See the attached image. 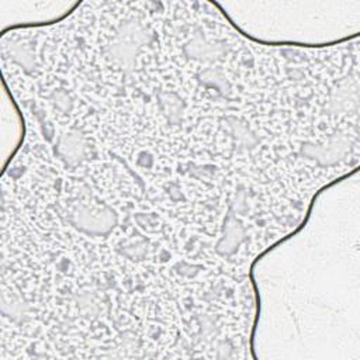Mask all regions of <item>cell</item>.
Returning <instances> with one entry per match:
<instances>
[{
  "mask_svg": "<svg viewBox=\"0 0 360 360\" xmlns=\"http://www.w3.org/2000/svg\"><path fill=\"white\" fill-rule=\"evenodd\" d=\"M225 122L228 125L229 135L235 141V145H236L235 148L238 152L252 150L256 148V145L259 143V139L255 131H252L243 121L236 120L235 117H226Z\"/></svg>",
  "mask_w": 360,
  "mask_h": 360,
  "instance_id": "7",
  "label": "cell"
},
{
  "mask_svg": "<svg viewBox=\"0 0 360 360\" xmlns=\"http://www.w3.org/2000/svg\"><path fill=\"white\" fill-rule=\"evenodd\" d=\"M121 253L131 260H142V257L148 253V243L145 239L132 238L124 242L121 248Z\"/></svg>",
  "mask_w": 360,
  "mask_h": 360,
  "instance_id": "12",
  "label": "cell"
},
{
  "mask_svg": "<svg viewBox=\"0 0 360 360\" xmlns=\"http://www.w3.org/2000/svg\"><path fill=\"white\" fill-rule=\"evenodd\" d=\"M200 82L210 90L215 89L217 94H228L231 91L229 82L219 69L207 68L200 73Z\"/></svg>",
  "mask_w": 360,
  "mask_h": 360,
  "instance_id": "9",
  "label": "cell"
},
{
  "mask_svg": "<svg viewBox=\"0 0 360 360\" xmlns=\"http://www.w3.org/2000/svg\"><path fill=\"white\" fill-rule=\"evenodd\" d=\"M243 242H245V228L236 221L233 212L229 211V214L225 218L224 233L217 243V252L221 256H232L235 252H238L239 246Z\"/></svg>",
  "mask_w": 360,
  "mask_h": 360,
  "instance_id": "6",
  "label": "cell"
},
{
  "mask_svg": "<svg viewBox=\"0 0 360 360\" xmlns=\"http://www.w3.org/2000/svg\"><path fill=\"white\" fill-rule=\"evenodd\" d=\"M158 104H159V110L166 117L170 125H177L179 122H181L186 114V104L176 93L162 91L158 96Z\"/></svg>",
  "mask_w": 360,
  "mask_h": 360,
  "instance_id": "8",
  "label": "cell"
},
{
  "mask_svg": "<svg viewBox=\"0 0 360 360\" xmlns=\"http://www.w3.org/2000/svg\"><path fill=\"white\" fill-rule=\"evenodd\" d=\"M68 221L79 232L93 238H101L108 236L114 231L118 218L115 211L105 204L94 205L82 202L72 208L68 214Z\"/></svg>",
  "mask_w": 360,
  "mask_h": 360,
  "instance_id": "2",
  "label": "cell"
},
{
  "mask_svg": "<svg viewBox=\"0 0 360 360\" xmlns=\"http://www.w3.org/2000/svg\"><path fill=\"white\" fill-rule=\"evenodd\" d=\"M10 55H11V60L18 65L21 69H24L25 73H31L35 66H37V62H35V53H34V49L30 46V44H14L11 51H10Z\"/></svg>",
  "mask_w": 360,
  "mask_h": 360,
  "instance_id": "10",
  "label": "cell"
},
{
  "mask_svg": "<svg viewBox=\"0 0 360 360\" xmlns=\"http://www.w3.org/2000/svg\"><path fill=\"white\" fill-rule=\"evenodd\" d=\"M48 101L52 105L53 111L59 115H68L72 112V110L75 108V100L73 97L69 94V91H66L65 89H56L53 90L49 96H48Z\"/></svg>",
  "mask_w": 360,
  "mask_h": 360,
  "instance_id": "11",
  "label": "cell"
},
{
  "mask_svg": "<svg viewBox=\"0 0 360 360\" xmlns=\"http://www.w3.org/2000/svg\"><path fill=\"white\" fill-rule=\"evenodd\" d=\"M224 45L225 44L214 41L202 34H195L186 42V45H183V55L188 60L211 65L226 53V46Z\"/></svg>",
  "mask_w": 360,
  "mask_h": 360,
  "instance_id": "4",
  "label": "cell"
},
{
  "mask_svg": "<svg viewBox=\"0 0 360 360\" xmlns=\"http://www.w3.org/2000/svg\"><path fill=\"white\" fill-rule=\"evenodd\" d=\"M90 153L89 139L77 129L60 134L55 143V155L66 167H76Z\"/></svg>",
  "mask_w": 360,
  "mask_h": 360,
  "instance_id": "3",
  "label": "cell"
},
{
  "mask_svg": "<svg viewBox=\"0 0 360 360\" xmlns=\"http://www.w3.org/2000/svg\"><path fill=\"white\" fill-rule=\"evenodd\" d=\"M153 38V32L148 24L136 17L121 20L114 32L107 38L101 53L103 58L114 68L129 73L136 65L138 55Z\"/></svg>",
  "mask_w": 360,
  "mask_h": 360,
  "instance_id": "1",
  "label": "cell"
},
{
  "mask_svg": "<svg viewBox=\"0 0 360 360\" xmlns=\"http://www.w3.org/2000/svg\"><path fill=\"white\" fill-rule=\"evenodd\" d=\"M349 142L343 136H332L325 143L314 145V143H305L301 149V153L304 158L314 160L319 166H333L347 152Z\"/></svg>",
  "mask_w": 360,
  "mask_h": 360,
  "instance_id": "5",
  "label": "cell"
}]
</instances>
